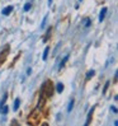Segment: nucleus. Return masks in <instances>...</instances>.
<instances>
[{"mask_svg": "<svg viewBox=\"0 0 118 126\" xmlns=\"http://www.w3.org/2000/svg\"><path fill=\"white\" fill-rule=\"evenodd\" d=\"M12 12H13V6H12V5H9V6H6V8H4L1 13L4 14V16H9V14H10Z\"/></svg>", "mask_w": 118, "mask_h": 126, "instance_id": "obj_1", "label": "nucleus"}, {"mask_svg": "<svg viewBox=\"0 0 118 126\" xmlns=\"http://www.w3.org/2000/svg\"><path fill=\"white\" fill-rule=\"evenodd\" d=\"M105 13H107V8H103V9L100 10V16H99V20H100V22H103V20H104Z\"/></svg>", "mask_w": 118, "mask_h": 126, "instance_id": "obj_2", "label": "nucleus"}, {"mask_svg": "<svg viewBox=\"0 0 118 126\" xmlns=\"http://www.w3.org/2000/svg\"><path fill=\"white\" fill-rule=\"evenodd\" d=\"M94 108L95 107H92V110L89 111V113H88V118H86V122H85V125H88L90 122V118H92V115H93V112H94Z\"/></svg>", "mask_w": 118, "mask_h": 126, "instance_id": "obj_3", "label": "nucleus"}, {"mask_svg": "<svg viewBox=\"0 0 118 126\" xmlns=\"http://www.w3.org/2000/svg\"><path fill=\"white\" fill-rule=\"evenodd\" d=\"M51 32H52V28H48L47 29V32H46V36L43 37V42H47V40H48V37H50V34H51Z\"/></svg>", "mask_w": 118, "mask_h": 126, "instance_id": "obj_4", "label": "nucleus"}, {"mask_svg": "<svg viewBox=\"0 0 118 126\" xmlns=\"http://www.w3.org/2000/svg\"><path fill=\"white\" fill-rule=\"evenodd\" d=\"M19 103H20V99H19V98H17L15 101H14V106H13L14 111H17V110L19 108Z\"/></svg>", "mask_w": 118, "mask_h": 126, "instance_id": "obj_5", "label": "nucleus"}, {"mask_svg": "<svg viewBox=\"0 0 118 126\" xmlns=\"http://www.w3.org/2000/svg\"><path fill=\"white\" fill-rule=\"evenodd\" d=\"M94 74H95V71H94V70L88 71V74H86V78H85V79H86V80H89L90 78H93V77H94Z\"/></svg>", "mask_w": 118, "mask_h": 126, "instance_id": "obj_6", "label": "nucleus"}, {"mask_svg": "<svg viewBox=\"0 0 118 126\" xmlns=\"http://www.w3.org/2000/svg\"><path fill=\"white\" fill-rule=\"evenodd\" d=\"M56 89H57V93H61L64 91V84L62 83H58L57 87H56Z\"/></svg>", "mask_w": 118, "mask_h": 126, "instance_id": "obj_7", "label": "nucleus"}, {"mask_svg": "<svg viewBox=\"0 0 118 126\" xmlns=\"http://www.w3.org/2000/svg\"><path fill=\"white\" fill-rule=\"evenodd\" d=\"M48 51H50V47H46V48H45V52H43V60H46V59H47Z\"/></svg>", "mask_w": 118, "mask_h": 126, "instance_id": "obj_8", "label": "nucleus"}, {"mask_svg": "<svg viewBox=\"0 0 118 126\" xmlns=\"http://www.w3.org/2000/svg\"><path fill=\"white\" fill-rule=\"evenodd\" d=\"M67 59H69V56H65V57H64V60H62V61H61V64H60V69H62V68H64V65H65V63H66V61H67Z\"/></svg>", "mask_w": 118, "mask_h": 126, "instance_id": "obj_9", "label": "nucleus"}, {"mask_svg": "<svg viewBox=\"0 0 118 126\" xmlns=\"http://www.w3.org/2000/svg\"><path fill=\"white\" fill-rule=\"evenodd\" d=\"M29 9H31V3H27V4L24 5V10H26V12H28Z\"/></svg>", "mask_w": 118, "mask_h": 126, "instance_id": "obj_10", "label": "nucleus"}, {"mask_svg": "<svg viewBox=\"0 0 118 126\" xmlns=\"http://www.w3.org/2000/svg\"><path fill=\"white\" fill-rule=\"evenodd\" d=\"M90 23H92L90 19H89V18H86V19H85V27H89V26H90Z\"/></svg>", "mask_w": 118, "mask_h": 126, "instance_id": "obj_11", "label": "nucleus"}, {"mask_svg": "<svg viewBox=\"0 0 118 126\" xmlns=\"http://www.w3.org/2000/svg\"><path fill=\"white\" fill-rule=\"evenodd\" d=\"M108 87H109V81H107V83H105V85H104V89H103V93H105V92H107Z\"/></svg>", "mask_w": 118, "mask_h": 126, "instance_id": "obj_12", "label": "nucleus"}, {"mask_svg": "<svg viewBox=\"0 0 118 126\" xmlns=\"http://www.w3.org/2000/svg\"><path fill=\"white\" fill-rule=\"evenodd\" d=\"M1 107H3V106H1ZM1 112H3V113H6V112H8V107L4 106V107H3V110H1Z\"/></svg>", "mask_w": 118, "mask_h": 126, "instance_id": "obj_13", "label": "nucleus"}, {"mask_svg": "<svg viewBox=\"0 0 118 126\" xmlns=\"http://www.w3.org/2000/svg\"><path fill=\"white\" fill-rule=\"evenodd\" d=\"M72 105H74V99H71V102H70V106H69V112L72 110Z\"/></svg>", "mask_w": 118, "mask_h": 126, "instance_id": "obj_14", "label": "nucleus"}, {"mask_svg": "<svg viewBox=\"0 0 118 126\" xmlns=\"http://www.w3.org/2000/svg\"><path fill=\"white\" fill-rule=\"evenodd\" d=\"M112 111H113L114 113H117V108H116V107H112Z\"/></svg>", "mask_w": 118, "mask_h": 126, "instance_id": "obj_15", "label": "nucleus"}, {"mask_svg": "<svg viewBox=\"0 0 118 126\" xmlns=\"http://www.w3.org/2000/svg\"><path fill=\"white\" fill-rule=\"evenodd\" d=\"M48 1H50V4H51V3H52V0H48Z\"/></svg>", "mask_w": 118, "mask_h": 126, "instance_id": "obj_16", "label": "nucleus"}, {"mask_svg": "<svg viewBox=\"0 0 118 126\" xmlns=\"http://www.w3.org/2000/svg\"><path fill=\"white\" fill-rule=\"evenodd\" d=\"M80 1H83V0H80Z\"/></svg>", "mask_w": 118, "mask_h": 126, "instance_id": "obj_17", "label": "nucleus"}]
</instances>
